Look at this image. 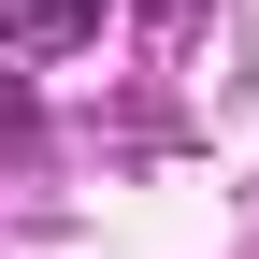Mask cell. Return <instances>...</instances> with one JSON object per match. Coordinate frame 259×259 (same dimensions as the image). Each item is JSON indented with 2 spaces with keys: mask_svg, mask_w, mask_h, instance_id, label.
Returning <instances> with one entry per match:
<instances>
[{
  "mask_svg": "<svg viewBox=\"0 0 259 259\" xmlns=\"http://www.w3.org/2000/svg\"><path fill=\"white\" fill-rule=\"evenodd\" d=\"M29 44H87V29H101V0H44V15H15Z\"/></svg>",
  "mask_w": 259,
  "mask_h": 259,
  "instance_id": "1",
  "label": "cell"
},
{
  "mask_svg": "<svg viewBox=\"0 0 259 259\" xmlns=\"http://www.w3.org/2000/svg\"><path fill=\"white\" fill-rule=\"evenodd\" d=\"M44 130V101H29V72H0V144H29Z\"/></svg>",
  "mask_w": 259,
  "mask_h": 259,
  "instance_id": "2",
  "label": "cell"
}]
</instances>
